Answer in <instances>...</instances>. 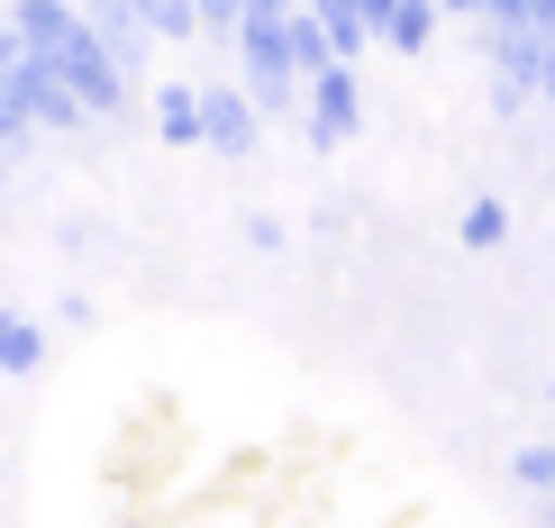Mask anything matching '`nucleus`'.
Returning a JSON list of instances; mask_svg holds the SVG:
<instances>
[{
    "label": "nucleus",
    "mask_w": 555,
    "mask_h": 528,
    "mask_svg": "<svg viewBox=\"0 0 555 528\" xmlns=\"http://www.w3.org/2000/svg\"><path fill=\"white\" fill-rule=\"evenodd\" d=\"M300 128H310V146H346V137L364 128V82H356V64H319L310 91H300Z\"/></svg>",
    "instance_id": "nucleus-3"
},
{
    "label": "nucleus",
    "mask_w": 555,
    "mask_h": 528,
    "mask_svg": "<svg viewBox=\"0 0 555 528\" xmlns=\"http://www.w3.org/2000/svg\"><path fill=\"white\" fill-rule=\"evenodd\" d=\"M37 364H46V329H37V319H0V374L28 383Z\"/></svg>",
    "instance_id": "nucleus-9"
},
{
    "label": "nucleus",
    "mask_w": 555,
    "mask_h": 528,
    "mask_svg": "<svg viewBox=\"0 0 555 528\" xmlns=\"http://www.w3.org/2000/svg\"><path fill=\"white\" fill-rule=\"evenodd\" d=\"M437 18H447V0H391L383 46H391V55H428V46H437Z\"/></svg>",
    "instance_id": "nucleus-7"
},
{
    "label": "nucleus",
    "mask_w": 555,
    "mask_h": 528,
    "mask_svg": "<svg viewBox=\"0 0 555 528\" xmlns=\"http://www.w3.org/2000/svg\"><path fill=\"white\" fill-rule=\"evenodd\" d=\"M246 246H256V256H292V228L256 210V219H246Z\"/></svg>",
    "instance_id": "nucleus-12"
},
{
    "label": "nucleus",
    "mask_w": 555,
    "mask_h": 528,
    "mask_svg": "<svg viewBox=\"0 0 555 528\" xmlns=\"http://www.w3.org/2000/svg\"><path fill=\"white\" fill-rule=\"evenodd\" d=\"M137 10L155 18V37H210V18H201V0H137Z\"/></svg>",
    "instance_id": "nucleus-10"
},
{
    "label": "nucleus",
    "mask_w": 555,
    "mask_h": 528,
    "mask_svg": "<svg viewBox=\"0 0 555 528\" xmlns=\"http://www.w3.org/2000/svg\"><path fill=\"white\" fill-rule=\"evenodd\" d=\"M82 28V0H10V37L18 46H64Z\"/></svg>",
    "instance_id": "nucleus-6"
},
{
    "label": "nucleus",
    "mask_w": 555,
    "mask_h": 528,
    "mask_svg": "<svg viewBox=\"0 0 555 528\" xmlns=\"http://www.w3.org/2000/svg\"><path fill=\"white\" fill-rule=\"evenodd\" d=\"M82 91L55 74V55L46 46H18L10 37V128H82Z\"/></svg>",
    "instance_id": "nucleus-1"
},
{
    "label": "nucleus",
    "mask_w": 555,
    "mask_h": 528,
    "mask_svg": "<svg viewBox=\"0 0 555 528\" xmlns=\"http://www.w3.org/2000/svg\"><path fill=\"white\" fill-rule=\"evenodd\" d=\"M455 237H465L474 256H501V246H511V201H501V192H474L465 210H455Z\"/></svg>",
    "instance_id": "nucleus-8"
},
{
    "label": "nucleus",
    "mask_w": 555,
    "mask_h": 528,
    "mask_svg": "<svg viewBox=\"0 0 555 528\" xmlns=\"http://www.w3.org/2000/svg\"><path fill=\"white\" fill-rule=\"evenodd\" d=\"M155 137H165V146H210L201 82H155Z\"/></svg>",
    "instance_id": "nucleus-5"
},
{
    "label": "nucleus",
    "mask_w": 555,
    "mask_h": 528,
    "mask_svg": "<svg viewBox=\"0 0 555 528\" xmlns=\"http://www.w3.org/2000/svg\"><path fill=\"white\" fill-rule=\"evenodd\" d=\"M511 484H519L528 501H546V492H555V447H519V455H511Z\"/></svg>",
    "instance_id": "nucleus-11"
},
{
    "label": "nucleus",
    "mask_w": 555,
    "mask_h": 528,
    "mask_svg": "<svg viewBox=\"0 0 555 528\" xmlns=\"http://www.w3.org/2000/svg\"><path fill=\"white\" fill-rule=\"evenodd\" d=\"M201 110H210V155H256L264 110H256L246 82H201Z\"/></svg>",
    "instance_id": "nucleus-4"
},
{
    "label": "nucleus",
    "mask_w": 555,
    "mask_h": 528,
    "mask_svg": "<svg viewBox=\"0 0 555 528\" xmlns=\"http://www.w3.org/2000/svg\"><path fill=\"white\" fill-rule=\"evenodd\" d=\"M46 55H55V74L82 91V110H91V119H119V110H128V82H137V74H128V64L101 46V28H91V18H82V28L64 37V46H46Z\"/></svg>",
    "instance_id": "nucleus-2"
},
{
    "label": "nucleus",
    "mask_w": 555,
    "mask_h": 528,
    "mask_svg": "<svg viewBox=\"0 0 555 528\" xmlns=\"http://www.w3.org/2000/svg\"><path fill=\"white\" fill-rule=\"evenodd\" d=\"M538 101H555V46H546V82H538Z\"/></svg>",
    "instance_id": "nucleus-13"
}]
</instances>
